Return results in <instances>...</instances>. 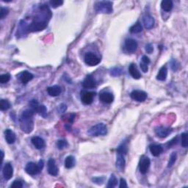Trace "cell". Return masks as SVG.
<instances>
[{
  "mask_svg": "<svg viewBox=\"0 0 188 188\" xmlns=\"http://www.w3.org/2000/svg\"><path fill=\"white\" fill-rule=\"evenodd\" d=\"M32 143L37 149H42L45 147V141L40 137L35 136L31 139Z\"/></svg>",
  "mask_w": 188,
  "mask_h": 188,
  "instance_id": "obj_19",
  "label": "cell"
},
{
  "mask_svg": "<svg viewBox=\"0 0 188 188\" xmlns=\"http://www.w3.org/2000/svg\"><path fill=\"white\" fill-rule=\"evenodd\" d=\"M142 63H143L146 65H148L149 63H150V59L147 56H146V55H143L142 58Z\"/></svg>",
  "mask_w": 188,
  "mask_h": 188,
  "instance_id": "obj_47",
  "label": "cell"
},
{
  "mask_svg": "<svg viewBox=\"0 0 188 188\" xmlns=\"http://www.w3.org/2000/svg\"><path fill=\"white\" fill-rule=\"evenodd\" d=\"M47 93H48L50 96L55 97L58 96H59L62 93V89H61V87L58 86V85H54V86L49 87L48 88H47Z\"/></svg>",
  "mask_w": 188,
  "mask_h": 188,
  "instance_id": "obj_21",
  "label": "cell"
},
{
  "mask_svg": "<svg viewBox=\"0 0 188 188\" xmlns=\"http://www.w3.org/2000/svg\"><path fill=\"white\" fill-rule=\"evenodd\" d=\"M11 79V74L10 73H5L0 76V82L1 83H7Z\"/></svg>",
  "mask_w": 188,
  "mask_h": 188,
  "instance_id": "obj_37",
  "label": "cell"
},
{
  "mask_svg": "<svg viewBox=\"0 0 188 188\" xmlns=\"http://www.w3.org/2000/svg\"><path fill=\"white\" fill-rule=\"evenodd\" d=\"M117 152L119 154H123L124 155L126 154V153L128 152V148H127V144L126 143H123L118 147Z\"/></svg>",
  "mask_w": 188,
  "mask_h": 188,
  "instance_id": "obj_31",
  "label": "cell"
},
{
  "mask_svg": "<svg viewBox=\"0 0 188 188\" xmlns=\"http://www.w3.org/2000/svg\"><path fill=\"white\" fill-rule=\"evenodd\" d=\"M94 9L98 13L110 14L113 11L112 9V2L110 1L97 2L94 6Z\"/></svg>",
  "mask_w": 188,
  "mask_h": 188,
  "instance_id": "obj_3",
  "label": "cell"
},
{
  "mask_svg": "<svg viewBox=\"0 0 188 188\" xmlns=\"http://www.w3.org/2000/svg\"><path fill=\"white\" fill-rule=\"evenodd\" d=\"M146 51L148 54H152L154 51V47H153L152 44H148L146 46Z\"/></svg>",
  "mask_w": 188,
  "mask_h": 188,
  "instance_id": "obj_42",
  "label": "cell"
},
{
  "mask_svg": "<svg viewBox=\"0 0 188 188\" xmlns=\"http://www.w3.org/2000/svg\"><path fill=\"white\" fill-rule=\"evenodd\" d=\"M118 184V180L117 178L114 174H112L110 176V178L108 181V184H107V187L108 188H112L115 187Z\"/></svg>",
  "mask_w": 188,
  "mask_h": 188,
  "instance_id": "obj_30",
  "label": "cell"
},
{
  "mask_svg": "<svg viewBox=\"0 0 188 188\" xmlns=\"http://www.w3.org/2000/svg\"><path fill=\"white\" fill-rule=\"evenodd\" d=\"M122 69L120 68H118V67H115V68H112L111 70H110V74L112 75V77H118L120 75L122 74Z\"/></svg>",
  "mask_w": 188,
  "mask_h": 188,
  "instance_id": "obj_33",
  "label": "cell"
},
{
  "mask_svg": "<svg viewBox=\"0 0 188 188\" xmlns=\"http://www.w3.org/2000/svg\"><path fill=\"white\" fill-rule=\"evenodd\" d=\"M176 159H177L176 152H173L171 155L170 159H169L168 163H167V167H172L173 165L175 164L176 161Z\"/></svg>",
  "mask_w": 188,
  "mask_h": 188,
  "instance_id": "obj_32",
  "label": "cell"
},
{
  "mask_svg": "<svg viewBox=\"0 0 188 188\" xmlns=\"http://www.w3.org/2000/svg\"><path fill=\"white\" fill-rule=\"evenodd\" d=\"M82 86L84 88L86 89L94 88V87H96V82L93 77L91 76V75H88L82 82Z\"/></svg>",
  "mask_w": 188,
  "mask_h": 188,
  "instance_id": "obj_14",
  "label": "cell"
},
{
  "mask_svg": "<svg viewBox=\"0 0 188 188\" xmlns=\"http://www.w3.org/2000/svg\"><path fill=\"white\" fill-rule=\"evenodd\" d=\"M92 181H93V183L96 184L98 185H101L104 183L105 181V177H95L92 179Z\"/></svg>",
  "mask_w": 188,
  "mask_h": 188,
  "instance_id": "obj_38",
  "label": "cell"
},
{
  "mask_svg": "<svg viewBox=\"0 0 188 188\" xmlns=\"http://www.w3.org/2000/svg\"><path fill=\"white\" fill-rule=\"evenodd\" d=\"M66 110H67V107L65 104H61L58 107V111L60 112V113H64V112L66 111Z\"/></svg>",
  "mask_w": 188,
  "mask_h": 188,
  "instance_id": "obj_43",
  "label": "cell"
},
{
  "mask_svg": "<svg viewBox=\"0 0 188 188\" xmlns=\"http://www.w3.org/2000/svg\"><path fill=\"white\" fill-rule=\"evenodd\" d=\"M2 173L6 180H10L13 175V167L11 163H6L3 167Z\"/></svg>",
  "mask_w": 188,
  "mask_h": 188,
  "instance_id": "obj_12",
  "label": "cell"
},
{
  "mask_svg": "<svg viewBox=\"0 0 188 188\" xmlns=\"http://www.w3.org/2000/svg\"><path fill=\"white\" fill-rule=\"evenodd\" d=\"M129 72L130 75L135 79H139L141 77V73L140 71H138V68L134 63H132L129 67Z\"/></svg>",
  "mask_w": 188,
  "mask_h": 188,
  "instance_id": "obj_22",
  "label": "cell"
},
{
  "mask_svg": "<svg viewBox=\"0 0 188 188\" xmlns=\"http://www.w3.org/2000/svg\"><path fill=\"white\" fill-rule=\"evenodd\" d=\"M125 155L123 154H119L118 153L117 154V159H116V167L120 171H123L124 170L126 165V160L124 158Z\"/></svg>",
  "mask_w": 188,
  "mask_h": 188,
  "instance_id": "obj_17",
  "label": "cell"
},
{
  "mask_svg": "<svg viewBox=\"0 0 188 188\" xmlns=\"http://www.w3.org/2000/svg\"><path fill=\"white\" fill-rule=\"evenodd\" d=\"M154 18L152 16L147 15L143 17V24L146 29H152L153 26H154Z\"/></svg>",
  "mask_w": 188,
  "mask_h": 188,
  "instance_id": "obj_23",
  "label": "cell"
},
{
  "mask_svg": "<svg viewBox=\"0 0 188 188\" xmlns=\"http://www.w3.org/2000/svg\"><path fill=\"white\" fill-rule=\"evenodd\" d=\"M173 4L171 0H163L161 2V7L165 11L169 12L173 9Z\"/></svg>",
  "mask_w": 188,
  "mask_h": 188,
  "instance_id": "obj_25",
  "label": "cell"
},
{
  "mask_svg": "<svg viewBox=\"0 0 188 188\" xmlns=\"http://www.w3.org/2000/svg\"><path fill=\"white\" fill-rule=\"evenodd\" d=\"M11 103H10L9 101L5 99H1L0 101V110L2 111H5V110H7L11 107Z\"/></svg>",
  "mask_w": 188,
  "mask_h": 188,
  "instance_id": "obj_29",
  "label": "cell"
},
{
  "mask_svg": "<svg viewBox=\"0 0 188 188\" xmlns=\"http://www.w3.org/2000/svg\"><path fill=\"white\" fill-rule=\"evenodd\" d=\"M149 150L154 157H159L163 152V148L161 145L152 144L149 146Z\"/></svg>",
  "mask_w": 188,
  "mask_h": 188,
  "instance_id": "obj_18",
  "label": "cell"
},
{
  "mask_svg": "<svg viewBox=\"0 0 188 188\" xmlns=\"http://www.w3.org/2000/svg\"><path fill=\"white\" fill-rule=\"evenodd\" d=\"M151 161L148 157L142 156L140 157V162H139V170L142 174L145 175L148 172V170L150 167Z\"/></svg>",
  "mask_w": 188,
  "mask_h": 188,
  "instance_id": "obj_5",
  "label": "cell"
},
{
  "mask_svg": "<svg viewBox=\"0 0 188 188\" xmlns=\"http://www.w3.org/2000/svg\"><path fill=\"white\" fill-rule=\"evenodd\" d=\"M96 93L93 92L82 91L81 93V100L85 105H91L93 101V98L95 96Z\"/></svg>",
  "mask_w": 188,
  "mask_h": 188,
  "instance_id": "obj_9",
  "label": "cell"
},
{
  "mask_svg": "<svg viewBox=\"0 0 188 188\" xmlns=\"http://www.w3.org/2000/svg\"><path fill=\"white\" fill-rule=\"evenodd\" d=\"M99 99L106 104H111L114 100V96L110 92H102L99 95Z\"/></svg>",
  "mask_w": 188,
  "mask_h": 188,
  "instance_id": "obj_15",
  "label": "cell"
},
{
  "mask_svg": "<svg viewBox=\"0 0 188 188\" xmlns=\"http://www.w3.org/2000/svg\"><path fill=\"white\" fill-rule=\"evenodd\" d=\"M68 146V142L65 140H60L58 141V143H57V146H58V148L60 149V150L64 149Z\"/></svg>",
  "mask_w": 188,
  "mask_h": 188,
  "instance_id": "obj_35",
  "label": "cell"
},
{
  "mask_svg": "<svg viewBox=\"0 0 188 188\" xmlns=\"http://www.w3.org/2000/svg\"><path fill=\"white\" fill-rule=\"evenodd\" d=\"M85 62L90 66H95L101 62V59L93 53L87 52L85 56Z\"/></svg>",
  "mask_w": 188,
  "mask_h": 188,
  "instance_id": "obj_6",
  "label": "cell"
},
{
  "mask_svg": "<svg viewBox=\"0 0 188 188\" xmlns=\"http://www.w3.org/2000/svg\"><path fill=\"white\" fill-rule=\"evenodd\" d=\"M179 65H179V63L176 60H175V59L173 58L171 60V68L173 71H176L179 68Z\"/></svg>",
  "mask_w": 188,
  "mask_h": 188,
  "instance_id": "obj_36",
  "label": "cell"
},
{
  "mask_svg": "<svg viewBox=\"0 0 188 188\" xmlns=\"http://www.w3.org/2000/svg\"><path fill=\"white\" fill-rule=\"evenodd\" d=\"M11 187L13 188H21L22 187H23V185H22L21 181H20L18 180H16L13 181V184L11 185Z\"/></svg>",
  "mask_w": 188,
  "mask_h": 188,
  "instance_id": "obj_41",
  "label": "cell"
},
{
  "mask_svg": "<svg viewBox=\"0 0 188 188\" xmlns=\"http://www.w3.org/2000/svg\"><path fill=\"white\" fill-rule=\"evenodd\" d=\"M181 144L184 148H187L188 146L187 134L186 132H184L181 134Z\"/></svg>",
  "mask_w": 188,
  "mask_h": 188,
  "instance_id": "obj_34",
  "label": "cell"
},
{
  "mask_svg": "<svg viewBox=\"0 0 188 188\" xmlns=\"http://www.w3.org/2000/svg\"><path fill=\"white\" fill-rule=\"evenodd\" d=\"M140 68H141V69H142V71H143L144 73H146L147 71H148V65L145 64V63H142V62H141V63H140Z\"/></svg>",
  "mask_w": 188,
  "mask_h": 188,
  "instance_id": "obj_45",
  "label": "cell"
},
{
  "mask_svg": "<svg viewBox=\"0 0 188 188\" xmlns=\"http://www.w3.org/2000/svg\"><path fill=\"white\" fill-rule=\"evenodd\" d=\"M177 140H178V137H175L173 140H171L170 142L167 143V146H168L169 147H171L172 146H173V145L177 143Z\"/></svg>",
  "mask_w": 188,
  "mask_h": 188,
  "instance_id": "obj_46",
  "label": "cell"
},
{
  "mask_svg": "<svg viewBox=\"0 0 188 188\" xmlns=\"http://www.w3.org/2000/svg\"><path fill=\"white\" fill-rule=\"evenodd\" d=\"M167 76V67L164 65L162 68L159 69L158 74L157 76V79L159 81H165Z\"/></svg>",
  "mask_w": 188,
  "mask_h": 188,
  "instance_id": "obj_24",
  "label": "cell"
},
{
  "mask_svg": "<svg viewBox=\"0 0 188 188\" xmlns=\"http://www.w3.org/2000/svg\"><path fill=\"white\" fill-rule=\"evenodd\" d=\"M120 188H123V187H128L127 184H126V179H123V178H121L120 180V185H119Z\"/></svg>",
  "mask_w": 188,
  "mask_h": 188,
  "instance_id": "obj_44",
  "label": "cell"
},
{
  "mask_svg": "<svg viewBox=\"0 0 188 188\" xmlns=\"http://www.w3.org/2000/svg\"><path fill=\"white\" fill-rule=\"evenodd\" d=\"M38 166H39L40 170L42 171L43 167H44V160H42V159H40V160L39 161V162H38Z\"/></svg>",
  "mask_w": 188,
  "mask_h": 188,
  "instance_id": "obj_48",
  "label": "cell"
},
{
  "mask_svg": "<svg viewBox=\"0 0 188 188\" xmlns=\"http://www.w3.org/2000/svg\"><path fill=\"white\" fill-rule=\"evenodd\" d=\"M58 167H57L55 160L54 159L50 158L48 161V173L53 176H56L58 174Z\"/></svg>",
  "mask_w": 188,
  "mask_h": 188,
  "instance_id": "obj_13",
  "label": "cell"
},
{
  "mask_svg": "<svg viewBox=\"0 0 188 188\" xmlns=\"http://www.w3.org/2000/svg\"><path fill=\"white\" fill-rule=\"evenodd\" d=\"M48 21L46 18H41L40 16H37L34 18L31 24L28 26L27 32H39L41 30H44L47 26Z\"/></svg>",
  "mask_w": 188,
  "mask_h": 188,
  "instance_id": "obj_2",
  "label": "cell"
},
{
  "mask_svg": "<svg viewBox=\"0 0 188 188\" xmlns=\"http://www.w3.org/2000/svg\"><path fill=\"white\" fill-rule=\"evenodd\" d=\"M5 140L7 141V143L9 144H13L15 143L16 137V134L10 129H7L5 131Z\"/></svg>",
  "mask_w": 188,
  "mask_h": 188,
  "instance_id": "obj_20",
  "label": "cell"
},
{
  "mask_svg": "<svg viewBox=\"0 0 188 188\" xmlns=\"http://www.w3.org/2000/svg\"><path fill=\"white\" fill-rule=\"evenodd\" d=\"M35 112H38L40 115H41L44 118H46L47 116V110L44 105H38L35 110Z\"/></svg>",
  "mask_w": 188,
  "mask_h": 188,
  "instance_id": "obj_28",
  "label": "cell"
},
{
  "mask_svg": "<svg viewBox=\"0 0 188 188\" xmlns=\"http://www.w3.org/2000/svg\"><path fill=\"white\" fill-rule=\"evenodd\" d=\"M138 44L134 39L132 38H128L125 40V48L128 52L134 53L136 52L138 49Z\"/></svg>",
  "mask_w": 188,
  "mask_h": 188,
  "instance_id": "obj_10",
  "label": "cell"
},
{
  "mask_svg": "<svg viewBox=\"0 0 188 188\" xmlns=\"http://www.w3.org/2000/svg\"><path fill=\"white\" fill-rule=\"evenodd\" d=\"M49 4L52 7H53L54 8H56L59 7V6L62 5L63 4V1H61V0H53V1L49 2Z\"/></svg>",
  "mask_w": 188,
  "mask_h": 188,
  "instance_id": "obj_39",
  "label": "cell"
},
{
  "mask_svg": "<svg viewBox=\"0 0 188 188\" xmlns=\"http://www.w3.org/2000/svg\"><path fill=\"white\" fill-rule=\"evenodd\" d=\"M8 13H9V11H8V9L2 7L1 11H0V18H1V19H3L4 18L6 17V16H7Z\"/></svg>",
  "mask_w": 188,
  "mask_h": 188,
  "instance_id": "obj_40",
  "label": "cell"
},
{
  "mask_svg": "<svg viewBox=\"0 0 188 188\" xmlns=\"http://www.w3.org/2000/svg\"><path fill=\"white\" fill-rule=\"evenodd\" d=\"M130 32H132V33L136 34V33H139V32H142L143 31V26L141 25L140 22L138 21L137 23H135L134 24V25H132L130 27L129 29Z\"/></svg>",
  "mask_w": 188,
  "mask_h": 188,
  "instance_id": "obj_27",
  "label": "cell"
},
{
  "mask_svg": "<svg viewBox=\"0 0 188 188\" xmlns=\"http://www.w3.org/2000/svg\"><path fill=\"white\" fill-rule=\"evenodd\" d=\"M172 132L171 128L165 127V126H159L155 129V133L159 138H165L169 135V134Z\"/></svg>",
  "mask_w": 188,
  "mask_h": 188,
  "instance_id": "obj_11",
  "label": "cell"
},
{
  "mask_svg": "<svg viewBox=\"0 0 188 188\" xmlns=\"http://www.w3.org/2000/svg\"><path fill=\"white\" fill-rule=\"evenodd\" d=\"M35 114V111L32 109L24 110L20 115V126L21 130L25 133L29 134L32 132L34 129V121L32 119Z\"/></svg>",
  "mask_w": 188,
  "mask_h": 188,
  "instance_id": "obj_1",
  "label": "cell"
},
{
  "mask_svg": "<svg viewBox=\"0 0 188 188\" xmlns=\"http://www.w3.org/2000/svg\"><path fill=\"white\" fill-rule=\"evenodd\" d=\"M107 133V127L105 124H98L92 126L88 130V134L91 136H104Z\"/></svg>",
  "mask_w": 188,
  "mask_h": 188,
  "instance_id": "obj_4",
  "label": "cell"
},
{
  "mask_svg": "<svg viewBox=\"0 0 188 188\" xmlns=\"http://www.w3.org/2000/svg\"><path fill=\"white\" fill-rule=\"evenodd\" d=\"M33 75L27 71H22L21 73H20L18 74V79L23 84H26L27 82H29L30 81H31L33 79Z\"/></svg>",
  "mask_w": 188,
  "mask_h": 188,
  "instance_id": "obj_16",
  "label": "cell"
},
{
  "mask_svg": "<svg viewBox=\"0 0 188 188\" xmlns=\"http://www.w3.org/2000/svg\"><path fill=\"white\" fill-rule=\"evenodd\" d=\"M130 96L132 99L134 100V101L143 102L145 100H146L147 97H148V95H147V93L145 91L135 90V91H133L131 93Z\"/></svg>",
  "mask_w": 188,
  "mask_h": 188,
  "instance_id": "obj_7",
  "label": "cell"
},
{
  "mask_svg": "<svg viewBox=\"0 0 188 188\" xmlns=\"http://www.w3.org/2000/svg\"><path fill=\"white\" fill-rule=\"evenodd\" d=\"M75 163H76L75 157L73 156H71V155L67 157L65 159V167L68 169H71L74 167Z\"/></svg>",
  "mask_w": 188,
  "mask_h": 188,
  "instance_id": "obj_26",
  "label": "cell"
},
{
  "mask_svg": "<svg viewBox=\"0 0 188 188\" xmlns=\"http://www.w3.org/2000/svg\"><path fill=\"white\" fill-rule=\"evenodd\" d=\"M25 171L27 174L35 176L38 174V173L41 171V170L40 169V167L38 166V164H36V163L35 162H30L26 164L25 167Z\"/></svg>",
  "mask_w": 188,
  "mask_h": 188,
  "instance_id": "obj_8",
  "label": "cell"
}]
</instances>
